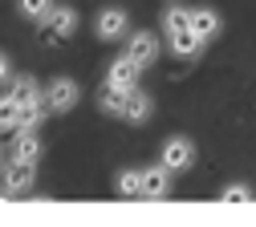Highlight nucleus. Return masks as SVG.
<instances>
[{"label": "nucleus", "mask_w": 256, "mask_h": 227, "mask_svg": "<svg viewBox=\"0 0 256 227\" xmlns=\"http://www.w3.org/2000/svg\"><path fill=\"white\" fill-rule=\"evenodd\" d=\"M37 28H41V41H45V45H61V41H70L74 32H78V12H74L70 4H53V8L37 20Z\"/></svg>", "instance_id": "1"}, {"label": "nucleus", "mask_w": 256, "mask_h": 227, "mask_svg": "<svg viewBox=\"0 0 256 227\" xmlns=\"http://www.w3.org/2000/svg\"><path fill=\"white\" fill-rule=\"evenodd\" d=\"M0 179H4L0 183V199H24L37 187V167H28V162H4Z\"/></svg>", "instance_id": "2"}, {"label": "nucleus", "mask_w": 256, "mask_h": 227, "mask_svg": "<svg viewBox=\"0 0 256 227\" xmlns=\"http://www.w3.org/2000/svg\"><path fill=\"white\" fill-rule=\"evenodd\" d=\"M41 102L49 114H70L78 102H82V85L74 77H53L45 89H41Z\"/></svg>", "instance_id": "3"}, {"label": "nucleus", "mask_w": 256, "mask_h": 227, "mask_svg": "<svg viewBox=\"0 0 256 227\" xmlns=\"http://www.w3.org/2000/svg\"><path fill=\"white\" fill-rule=\"evenodd\" d=\"M158 162H163L171 175H187L191 167H196V142L183 138V134L167 138V142H163V150H158Z\"/></svg>", "instance_id": "4"}, {"label": "nucleus", "mask_w": 256, "mask_h": 227, "mask_svg": "<svg viewBox=\"0 0 256 227\" xmlns=\"http://www.w3.org/2000/svg\"><path fill=\"white\" fill-rule=\"evenodd\" d=\"M126 57H130L138 69H150V65L158 61V37L150 28H138V32H126Z\"/></svg>", "instance_id": "5"}, {"label": "nucleus", "mask_w": 256, "mask_h": 227, "mask_svg": "<svg viewBox=\"0 0 256 227\" xmlns=\"http://www.w3.org/2000/svg\"><path fill=\"white\" fill-rule=\"evenodd\" d=\"M41 138H37V130H12V142H8V150H4V158L8 162H28V167H37L41 162Z\"/></svg>", "instance_id": "6"}, {"label": "nucleus", "mask_w": 256, "mask_h": 227, "mask_svg": "<svg viewBox=\"0 0 256 227\" xmlns=\"http://www.w3.org/2000/svg\"><path fill=\"white\" fill-rule=\"evenodd\" d=\"M94 32H98V41H122L126 32H130V16H126V8H118V4L102 8L98 16H94Z\"/></svg>", "instance_id": "7"}, {"label": "nucleus", "mask_w": 256, "mask_h": 227, "mask_svg": "<svg viewBox=\"0 0 256 227\" xmlns=\"http://www.w3.org/2000/svg\"><path fill=\"white\" fill-rule=\"evenodd\" d=\"M150 114H154V97L146 93V89H126V102H122V122H130V126H142V122H150Z\"/></svg>", "instance_id": "8"}, {"label": "nucleus", "mask_w": 256, "mask_h": 227, "mask_svg": "<svg viewBox=\"0 0 256 227\" xmlns=\"http://www.w3.org/2000/svg\"><path fill=\"white\" fill-rule=\"evenodd\" d=\"M138 77H142V69H138V65L126 57V53H122V57H114V61L106 65V81H110V85H118V89H134V85H138Z\"/></svg>", "instance_id": "9"}, {"label": "nucleus", "mask_w": 256, "mask_h": 227, "mask_svg": "<svg viewBox=\"0 0 256 227\" xmlns=\"http://www.w3.org/2000/svg\"><path fill=\"white\" fill-rule=\"evenodd\" d=\"M167 195H171V171L163 162H154L142 171V199H167Z\"/></svg>", "instance_id": "10"}, {"label": "nucleus", "mask_w": 256, "mask_h": 227, "mask_svg": "<svg viewBox=\"0 0 256 227\" xmlns=\"http://www.w3.org/2000/svg\"><path fill=\"white\" fill-rule=\"evenodd\" d=\"M204 37H196V32H191V28H183V32H171V37H167V49L179 57V61H196L200 53H204Z\"/></svg>", "instance_id": "11"}, {"label": "nucleus", "mask_w": 256, "mask_h": 227, "mask_svg": "<svg viewBox=\"0 0 256 227\" xmlns=\"http://www.w3.org/2000/svg\"><path fill=\"white\" fill-rule=\"evenodd\" d=\"M220 28H224V20H220L216 8H191V32H196V37L216 41V37H220Z\"/></svg>", "instance_id": "12"}, {"label": "nucleus", "mask_w": 256, "mask_h": 227, "mask_svg": "<svg viewBox=\"0 0 256 227\" xmlns=\"http://www.w3.org/2000/svg\"><path fill=\"white\" fill-rule=\"evenodd\" d=\"M8 97H12V102L24 110V106H33V102H41V85L33 81V77H8Z\"/></svg>", "instance_id": "13"}, {"label": "nucleus", "mask_w": 256, "mask_h": 227, "mask_svg": "<svg viewBox=\"0 0 256 227\" xmlns=\"http://www.w3.org/2000/svg\"><path fill=\"white\" fill-rule=\"evenodd\" d=\"M122 102H126V89H118V85L102 81V89H98V110H102V114H110V118H118V114H122Z\"/></svg>", "instance_id": "14"}, {"label": "nucleus", "mask_w": 256, "mask_h": 227, "mask_svg": "<svg viewBox=\"0 0 256 227\" xmlns=\"http://www.w3.org/2000/svg\"><path fill=\"white\" fill-rule=\"evenodd\" d=\"M114 191L122 199H142V171H122L114 179Z\"/></svg>", "instance_id": "15"}, {"label": "nucleus", "mask_w": 256, "mask_h": 227, "mask_svg": "<svg viewBox=\"0 0 256 227\" xmlns=\"http://www.w3.org/2000/svg\"><path fill=\"white\" fill-rule=\"evenodd\" d=\"M183 28H191V8L171 4V8L163 12V37H171V32H183Z\"/></svg>", "instance_id": "16"}, {"label": "nucleus", "mask_w": 256, "mask_h": 227, "mask_svg": "<svg viewBox=\"0 0 256 227\" xmlns=\"http://www.w3.org/2000/svg\"><path fill=\"white\" fill-rule=\"evenodd\" d=\"M16 122H20V106L4 93V97H0V134H12Z\"/></svg>", "instance_id": "17"}, {"label": "nucleus", "mask_w": 256, "mask_h": 227, "mask_svg": "<svg viewBox=\"0 0 256 227\" xmlns=\"http://www.w3.org/2000/svg\"><path fill=\"white\" fill-rule=\"evenodd\" d=\"M45 102H33V106H24L20 110V122H16V130H41V122H45Z\"/></svg>", "instance_id": "18"}, {"label": "nucleus", "mask_w": 256, "mask_h": 227, "mask_svg": "<svg viewBox=\"0 0 256 227\" xmlns=\"http://www.w3.org/2000/svg\"><path fill=\"white\" fill-rule=\"evenodd\" d=\"M49 8H53V0H16V12H20L24 20H33V24H37Z\"/></svg>", "instance_id": "19"}, {"label": "nucleus", "mask_w": 256, "mask_h": 227, "mask_svg": "<svg viewBox=\"0 0 256 227\" xmlns=\"http://www.w3.org/2000/svg\"><path fill=\"white\" fill-rule=\"evenodd\" d=\"M252 199V187L248 183H228L220 191V203H248Z\"/></svg>", "instance_id": "20"}, {"label": "nucleus", "mask_w": 256, "mask_h": 227, "mask_svg": "<svg viewBox=\"0 0 256 227\" xmlns=\"http://www.w3.org/2000/svg\"><path fill=\"white\" fill-rule=\"evenodd\" d=\"M8 77H12V57L0 49V85H8Z\"/></svg>", "instance_id": "21"}, {"label": "nucleus", "mask_w": 256, "mask_h": 227, "mask_svg": "<svg viewBox=\"0 0 256 227\" xmlns=\"http://www.w3.org/2000/svg\"><path fill=\"white\" fill-rule=\"evenodd\" d=\"M4 162H8V158H4V150H0V171H4Z\"/></svg>", "instance_id": "22"}]
</instances>
